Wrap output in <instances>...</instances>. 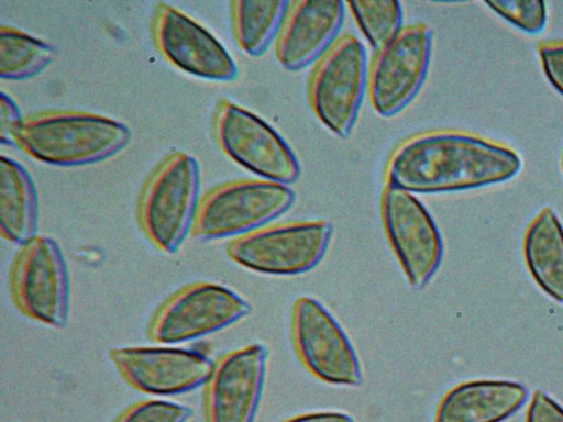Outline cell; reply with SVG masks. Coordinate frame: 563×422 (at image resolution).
<instances>
[{
    "mask_svg": "<svg viewBox=\"0 0 563 422\" xmlns=\"http://www.w3.org/2000/svg\"><path fill=\"white\" fill-rule=\"evenodd\" d=\"M346 3L338 0L290 1L275 40V56L297 71L316 63L339 38Z\"/></svg>",
    "mask_w": 563,
    "mask_h": 422,
    "instance_id": "16",
    "label": "cell"
},
{
    "mask_svg": "<svg viewBox=\"0 0 563 422\" xmlns=\"http://www.w3.org/2000/svg\"><path fill=\"white\" fill-rule=\"evenodd\" d=\"M8 287L14 307L24 316L55 329L67 324L69 274L53 238L36 235L20 246L10 266Z\"/></svg>",
    "mask_w": 563,
    "mask_h": 422,
    "instance_id": "6",
    "label": "cell"
},
{
    "mask_svg": "<svg viewBox=\"0 0 563 422\" xmlns=\"http://www.w3.org/2000/svg\"><path fill=\"white\" fill-rule=\"evenodd\" d=\"M151 30L156 48L175 67L207 80L236 78L238 66L224 46L179 9L158 2Z\"/></svg>",
    "mask_w": 563,
    "mask_h": 422,
    "instance_id": "14",
    "label": "cell"
},
{
    "mask_svg": "<svg viewBox=\"0 0 563 422\" xmlns=\"http://www.w3.org/2000/svg\"><path fill=\"white\" fill-rule=\"evenodd\" d=\"M562 168H563V155H562Z\"/></svg>",
    "mask_w": 563,
    "mask_h": 422,
    "instance_id": "29",
    "label": "cell"
},
{
    "mask_svg": "<svg viewBox=\"0 0 563 422\" xmlns=\"http://www.w3.org/2000/svg\"><path fill=\"white\" fill-rule=\"evenodd\" d=\"M295 202L286 185L265 179H239L201 196L191 236L198 240L238 237L269 224Z\"/></svg>",
    "mask_w": 563,
    "mask_h": 422,
    "instance_id": "4",
    "label": "cell"
},
{
    "mask_svg": "<svg viewBox=\"0 0 563 422\" xmlns=\"http://www.w3.org/2000/svg\"><path fill=\"white\" fill-rule=\"evenodd\" d=\"M267 348L252 343L214 362L202 392L203 422H253L265 382Z\"/></svg>",
    "mask_w": 563,
    "mask_h": 422,
    "instance_id": "13",
    "label": "cell"
},
{
    "mask_svg": "<svg viewBox=\"0 0 563 422\" xmlns=\"http://www.w3.org/2000/svg\"><path fill=\"white\" fill-rule=\"evenodd\" d=\"M251 311V304L228 287L192 282L174 291L155 309L146 336L161 344L183 343L220 331Z\"/></svg>",
    "mask_w": 563,
    "mask_h": 422,
    "instance_id": "9",
    "label": "cell"
},
{
    "mask_svg": "<svg viewBox=\"0 0 563 422\" xmlns=\"http://www.w3.org/2000/svg\"><path fill=\"white\" fill-rule=\"evenodd\" d=\"M365 48L353 34H343L314 63L307 93L319 121L335 135L347 137L367 95Z\"/></svg>",
    "mask_w": 563,
    "mask_h": 422,
    "instance_id": "5",
    "label": "cell"
},
{
    "mask_svg": "<svg viewBox=\"0 0 563 422\" xmlns=\"http://www.w3.org/2000/svg\"><path fill=\"white\" fill-rule=\"evenodd\" d=\"M23 119L13 99L2 91L0 100V140L2 144H13L12 132L21 125Z\"/></svg>",
    "mask_w": 563,
    "mask_h": 422,
    "instance_id": "27",
    "label": "cell"
},
{
    "mask_svg": "<svg viewBox=\"0 0 563 422\" xmlns=\"http://www.w3.org/2000/svg\"><path fill=\"white\" fill-rule=\"evenodd\" d=\"M192 412L183 403L144 399L122 410L112 422H188Z\"/></svg>",
    "mask_w": 563,
    "mask_h": 422,
    "instance_id": "23",
    "label": "cell"
},
{
    "mask_svg": "<svg viewBox=\"0 0 563 422\" xmlns=\"http://www.w3.org/2000/svg\"><path fill=\"white\" fill-rule=\"evenodd\" d=\"M109 357L131 388L154 396L177 395L203 386L213 366L206 355L176 347H114Z\"/></svg>",
    "mask_w": 563,
    "mask_h": 422,
    "instance_id": "15",
    "label": "cell"
},
{
    "mask_svg": "<svg viewBox=\"0 0 563 422\" xmlns=\"http://www.w3.org/2000/svg\"><path fill=\"white\" fill-rule=\"evenodd\" d=\"M492 11L526 33H540L547 24L543 1L498 0L485 1Z\"/></svg>",
    "mask_w": 563,
    "mask_h": 422,
    "instance_id": "24",
    "label": "cell"
},
{
    "mask_svg": "<svg viewBox=\"0 0 563 422\" xmlns=\"http://www.w3.org/2000/svg\"><path fill=\"white\" fill-rule=\"evenodd\" d=\"M282 422H354V420L344 412L313 411L292 415Z\"/></svg>",
    "mask_w": 563,
    "mask_h": 422,
    "instance_id": "28",
    "label": "cell"
},
{
    "mask_svg": "<svg viewBox=\"0 0 563 422\" xmlns=\"http://www.w3.org/2000/svg\"><path fill=\"white\" fill-rule=\"evenodd\" d=\"M523 254L537 284L563 302V226L551 208H543L528 225Z\"/></svg>",
    "mask_w": 563,
    "mask_h": 422,
    "instance_id": "19",
    "label": "cell"
},
{
    "mask_svg": "<svg viewBox=\"0 0 563 422\" xmlns=\"http://www.w3.org/2000/svg\"><path fill=\"white\" fill-rule=\"evenodd\" d=\"M379 211L388 244L409 286L422 289L443 255L437 224L413 193L388 184L382 190Z\"/></svg>",
    "mask_w": 563,
    "mask_h": 422,
    "instance_id": "12",
    "label": "cell"
},
{
    "mask_svg": "<svg viewBox=\"0 0 563 422\" xmlns=\"http://www.w3.org/2000/svg\"><path fill=\"white\" fill-rule=\"evenodd\" d=\"M290 1L236 0L229 4L233 36L249 56L265 53L276 40Z\"/></svg>",
    "mask_w": 563,
    "mask_h": 422,
    "instance_id": "20",
    "label": "cell"
},
{
    "mask_svg": "<svg viewBox=\"0 0 563 422\" xmlns=\"http://www.w3.org/2000/svg\"><path fill=\"white\" fill-rule=\"evenodd\" d=\"M55 58V49L23 31L2 25L0 29V76L21 80L44 70Z\"/></svg>",
    "mask_w": 563,
    "mask_h": 422,
    "instance_id": "21",
    "label": "cell"
},
{
    "mask_svg": "<svg viewBox=\"0 0 563 422\" xmlns=\"http://www.w3.org/2000/svg\"><path fill=\"white\" fill-rule=\"evenodd\" d=\"M212 134L221 151L261 179L291 185L300 164L287 142L268 123L227 98L212 112Z\"/></svg>",
    "mask_w": 563,
    "mask_h": 422,
    "instance_id": "8",
    "label": "cell"
},
{
    "mask_svg": "<svg viewBox=\"0 0 563 422\" xmlns=\"http://www.w3.org/2000/svg\"><path fill=\"white\" fill-rule=\"evenodd\" d=\"M332 232V225L324 220L267 224L232 238L225 251L232 262L249 270L294 276L319 264Z\"/></svg>",
    "mask_w": 563,
    "mask_h": 422,
    "instance_id": "7",
    "label": "cell"
},
{
    "mask_svg": "<svg viewBox=\"0 0 563 422\" xmlns=\"http://www.w3.org/2000/svg\"><path fill=\"white\" fill-rule=\"evenodd\" d=\"M38 200L27 170L12 157L0 158V232L19 246L36 236Z\"/></svg>",
    "mask_w": 563,
    "mask_h": 422,
    "instance_id": "18",
    "label": "cell"
},
{
    "mask_svg": "<svg viewBox=\"0 0 563 422\" xmlns=\"http://www.w3.org/2000/svg\"><path fill=\"white\" fill-rule=\"evenodd\" d=\"M526 422H563V408L543 391H536L528 408Z\"/></svg>",
    "mask_w": 563,
    "mask_h": 422,
    "instance_id": "26",
    "label": "cell"
},
{
    "mask_svg": "<svg viewBox=\"0 0 563 422\" xmlns=\"http://www.w3.org/2000/svg\"><path fill=\"white\" fill-rule=\"evenodd\" d=\"M521 168L509 146L476 134L433 130L401 142L386 165V184L411 193H443L504 182Z\"/></svg>",
    "mask_w": 563,
    "mask_h": 422,
    "instance_id": "1",
    "label": "cell"
},
{
    "mask_svg": "<svg viewBox=\"0 0 563 422\" xmlns=\"http://www.w3.org/2000/svg\"><path fill=\"white\" fill-rule=\"evenodd\" d=\"M431 52L432 31L423 22L405 25L374 51L367 70V97L378 115L394 116L412 102L426 80Z\"/></svg>",
    "mask_w": 563,
    "mask_h": 422,
    "instance_id": "10",
    "label": "cell"
},
{
    "mask_svg": "<svg viewBox=\"0 0 563 422\" xmlns=\"http://www.w3.org/2000/svg\"><path fill=\"white\" fill-rule=\"evenodd\" d=\"M290 333L295 353L311 376L335 386L362 384L363 373L355 349L336 320L318 300L302 296L294 301Z\"/></svg>",
    "mask_w": 563,
    "mask_h": 422,
    "instance_id": "11",
    "label": "cell"
},
{
    "mask_svg": "<svg viewBox=\"0 0 563 422\" xmlns=\"http://www.w3.org/2000/svg\"><path fill=\"white\" fill-rule=\"evenodd\" d=\"M346 5L374 51L393 40L405 26L401 3L398 1H350Z\"/></svg>",
    "mask_w": 563,
    "mask_h": 422,
    "instance_id": "22",
    "label": "cell"
},
{
    "mask_svg": "<svg viewBox=\"0 0 563 422\" xmlns=\"http://www.w3.org/2000/svg\"><path fill=\"white\" fill-rule=\"evenodd\" d=\"M200 198L196 158L183 151L168 153L141 188L136 203L140 229L157 249L176 253L191 233Z\"/></svg>",
    "mask_w": 563,
    "mask_h": 422,
    "instance_id": "3",
    "label": "cell"
},
{
    "mask_svg": "<svg viewBox=\"0 0 563 422\" xmlns=\"http://www.w3.org/2000/svg\"><path fill=\"white\" fill-rule=\"evenodd\" d=\"M527 389L508 380H472L450 389L432 422H501L522 407Z\"/></svg>",
    "mask_w": 563,
    "mask_h": 422,
    "instance_id": "17",
    "label": "cell"
},
{
    "mask_svg": "<svg viewBox=\"0 0 563 422\" xmlns=\"http://www.w3.org/2000/svg\"><path fill=\"white\" fill-rule=\"evenodd\" d=\"M129 127L112 118L79 110H48L23 119L12 141L32 158L55 166L101 162L129 143Z\"/></svg>",
    "mask_w": 563,
    "mask_h": 422,
    "instance_id": "2",
    "label": "cell"
},
{
    "mask_svg": "<svg viewBox=\"0 0 563 422\" xmlns=\"http://www.w3.org/2000/svg\"><path fill=\"white\" fill-rule=\"evenodd\" d=\"M538 54L545 77L563 96V41L541 43Z\"/></svg>",
    "mask_w": 563,
    "mask_h": 422,
    "instance_id": "25",
    "label": "cell"
}]
</instances>
